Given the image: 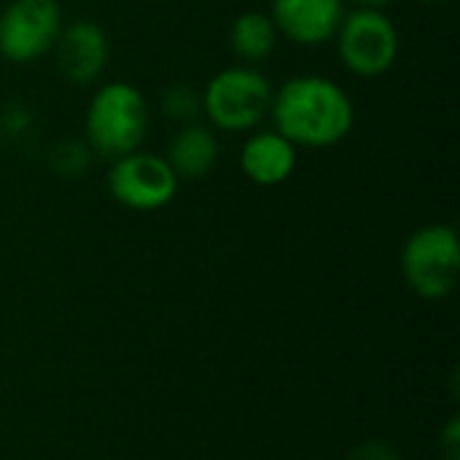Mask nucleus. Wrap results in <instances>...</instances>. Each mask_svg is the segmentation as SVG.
Listing matches in <instances>:
<instances>
[{
  "instance_id": "obj_18",
  "label": "nucleus",
  "mask_w": 460,
  "mask_h": 460,
  "mask_svg": "<svg viewBox=\"0 0 460 460\" xmlns=\"http://www.w3.org/2000/svg\"><path fill=\"white\" fill-rule=\"evenodd\" d=\"M394 0H345V5L350 8H375V11H388Z\"/></svg>"
},
{
  "instance_id": "obj_14",
  "label": "nucleus",
  "mask_w": 460,
  "mask_h": 460,
  "mask_svg": "<svg viewBox=\"0 0 460 460\" xmlns=\"http://www.w3.org/2000/svg\"><path fill=\"white\" fill-rule=\"evenodd\" d=\"M94 159L92 146L81 137H62L49 148V164L57 175L62 178H78L89 170Z\"/></svg>"
},
{
  "instance_id": "obj_10",
  "label": "nucleus",
  "mask_w": 460,
  "mask_h": 460,
  "mask_svg": "<svg viewBox=\"0 0 460 460\" xmlns=\"http://www.w3.org/2000/svg\"><path fill=\"white\" fill-rule=\"evenodd\" d=\"M299 164V148L286 140L278 129H253L248 132L240 148V170L243 175L264 189L286 183Z\"/></svg>"
},
{
  "instance_id": "obj_7",
  "label": "nucleus",
  "mask_w": 460,
  "mask_h": 460,
  "mask_svg": "<svg viewBox=\"0 0 460 460\" xmlns=\"http://www.w3.org/2000/svg\"><path fill=\"white\" fill-rule=\"evenodd\" d=\"M62 27L59 0H11L0 11V57L11 65H32L51 54Z\"/></svg>"
},
{
  "instance_id": "obj_19",
  "label": "nucleus",
  "mask_w": 460,
  "mask_h": 460,
  "mask_svg": "<svg viewBox=\"0 0 460 460\" xmlns=\"http://www.w3.org/2000/svg\"><path fill=\"white\" fill-rule=\"evenodd\" d=\"M415 3H423V5H437V3H445V0H415Z\"/></svg>"
},
{
  "instance_id": "obj_16",
  "label": "nucleus",
  "mask_w": 460,
  "mask_h": 460,
  "mask_svg": "<svg viewBox=\"0 0 460 460\" xmlns=\"http://www.w3.org/2000/svg\"><path fill=\"white\" fill-rule=\"evenodd\" d=\"M350 460H402V456H399V450L391 447L388 442L372 439V442L358 445V447L350 453Z\"/></svg>"
},
{
  "instance_id": "obj_6",
  "label": "nucleus",
  "mask_w": 460,
  "mask_h": 460,
  "mask_svg": "<svg viewBox=\"0 0 460 460\" xmlns=\"http://www.w3.org/2000/svg\"><path fill=\"white\" fill-rule=\"evenodd\" d=\"M105 186L121 208L135 213H154L178 197L181 181L164 156L137 148L111 159Z\"/></svg>"
},
{
  "instance_id": "obj_11",
  "label": "nucleus",
  "mask_w": 460,
  "mask_h": 460,
  "mask_svg": "<svg viewBox=\"0 0 460 460\" xmlns=\"http://www.w3.org/2000/svg\"><path fill=\"white\" fill-rule=\"evenodd\" d=\"M164 159L181 183L202 181L218 167V159H221L218 132L210 124H205L202 119L191 121V124H181L167 143Z\"/></svg>"
},
{
  "instance_id": "obj_17",
  "label": "nucleus",
  "mask_w": 460,
  "mask_h": 460,
  "mask_svg": "<svg viewBox=\"0 0 460 460\" xmlns=\"http://www.w3.org/2000/svg\"><path fill=\"white\" fill-rule=\"evenodd\" d=\"M439 453L442 460H460V426L458 418L447 423V429L439 434Z\"/></svg>"
},
{
  "instance_id": "obj_13",
  "label": "nucleus",
  "mask_w": 460,
  "mask_h": 460,
  "mask_svg": "<svg viewBox=\"0 0 460 460\" xmlns=\"http://www.w3.org/2000/svg\"><path fill=\"white\" fill-rule=\"evenodd\" d=\"M159 105H162V113L170 121H175L178 127L199 121L202 119V89H197L189 81H175L162 92Z\"/></svg>"
},
{
  "instance_id": "obj_15",
  "label": "nucleus",
  "mask_w": 460,
  "mask_h": 460,
  "mask_svg": "<svg viewBox=\"0 0 460 460\" xmlns=\"http://www.w3.org/2000/svg\"><path fill=\"white\" fill-rule=\"evenodd\" d=\"M32 127V113L19 105V102H11L0 111V132L8 135V137H22L27 129Z\"/></svg>"
},
{
  "instance_id": "obj_2",
  "label": "nucleus",
  "mask_w": 460,
  "mask_h": 460,
  "mask_svg": "<svg viewBox=\"0 0 460 460\" xmlns=\"http://www.w3.org/2000/svg\"><path fill=\"white\" fill-rule=\"evenodd\" d=\"M151 127V105L129 81L100 84L84 113V140L102 159H116L143 148Z\"/></svg>"
},
{
  "instance_id": "obj_12",
  "label": "nucleus",
  "mask_w": 460,
  "mask_h": 460,
  "mask_svg": "<svg viewBox=\"0 0 460 460\" xmlns=\"http://www.w3.org/2000/svg\"><path fill=\"white\" fill-rule=\"evenodd\" d=\"M278 40L280 35L267 11H243L229 24V46L243 65H259L270 59L278 49Z\"/></svg>"
},
{
  "instance_id": "obj_3",
  "label": "nucleus",
  "mask_w": 460,
  "mask_h": 460,
  "mask_svg": "<svg viewBox=\"0 0 460 460\" xmlns=\"http://www.w3.org/2000/svg\"><path fill=\"white\" fill-rule=\"evenodd\" d=\"M272 81L256 65H232L202 86V116L216 132L248 135L270 119Z\"/></svg>"
},
{
  "instance_id": "obj_8",
  "label": "nucleus",
  "mask_w": 460,
  "mask_h": 460,
  "mask_svg": "<svg viewBox=\"0 0 460 460\" xmlns=\"http://www.w3.org/2000/svg\"><path fill=\"white\" fill-rule=\"evenodd\" d=\"M59 75L73 86H92L102 78L111 62V40L100 22L75 19L65 22L54 49Z\"/></svg>"
},
{
  "instance_id": "obj_5",
  "label": "nucleus",
  "mask_w": 460,
  "mask_h": 460,
  "mask_svg": "<svg viewBox=\"0 0 460 460\" xmlns=\"http://www.w3.org/2000/svg\"><path fill=\"white\" fill-rule=\"evenodd\" d=\"M334 43L342 67L358 78H380L391 73L402 51L396 22L388 11L375 8H348Z\"/></svg>"
},
{
  "instance_id": "obj_4",
  "label": "nucleus",
  "mask_w": 460,
  "mask_h": 460,
  "mask_svg": "<svg viewBox=\"0 0 460 460\" xmlns=\"http://www.w3.org/2000/svg\"><path fill=\"white\" fill-rule=\"evenodd\" d=\"M402 275L412 294L429 302L447 299L460 278V240L450 224L415 229L402 248Z\"/></svg>"
},
{
  "instance_id": "obj_9",
  "label": "nucleus",
  "mask_w": 460,
  "mask_h": 460,
  "mask_svg": "<svg viewBox=\"0 0 460 460\" xmlns=\"http://www.w3.org/2000/svg\"><path fill=\"white\" fill-rule=\"evenodd\" d=\"M270 19L280 38L302 49H321L334 40L348 5L345 0H272Z\"/></svg>"
},
{
  "instance_id": "obj_1",
  "label": "nucleus",
  "mask_w": 460,
  "mask_h": 460,
  "mask_svg": "<svg viewBox=\"0 0 460 460\" xmlns=\"http://www.w3.org/2000/svg\"><path fill=\"white\" fill-rule=\"evenodd\" d=\"M270 121L299 151H323L353 132L356 102L334 78L299 73L272 92Z\"/></svg>"
}]
</instances>
